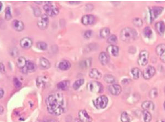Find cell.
<instances>
[{
    "label": "cell",
    "instance_id": "obj_21",
    "mask_svg": "<svg viewBox=\"0 0 165 122\" xmlns=\"http://www.w3.org/2000/svg\"><path fill=\"white\" fill-rule=\"evenodd\" d=\"M58 67L61 70L63 71L68 70V69H69L71 67V63H70L69 61L67 60H63L59 63Z\"/></svg>",
    "mask_w": 165,
    "mask_h": 122
},
{
    "label": "cell",
    "instance_id": "obj_37",
    "mask_svg": "<svg viewBox=\"0 0 165 122\" xmlns=\"http://www.w3.org/2000/svg\"><path fill=\"white\" fill-rule=\"evenodd\" d=\"M133 24L136 27H141L143 25V21L139 18H135L133 20Z\"/></svg>",
    "mask_w": 165,
    "mask_h": 122
},
{
    "label": "cell",
    "instance_id": "obj_29",
    "mask_svg": "<svg viewBox=\"0 0 165 122\" xmlns=\"http://www.w3.org/2000/svg\"><path fill=\"white\" fill-rule=\"evenodd\" d=\"M143 119L144 122H150L152 119V116L148 111L144 110L143 112Z\"/></svg>",
    "mask_w": 165,
    "mask_h": 122
},
{
    "label": "cell",
    "instance_id": "obj_39",
    "mask_svg": "<svg viewBox=\"0 0 165 122\" xmlns=\"http://www.w3.org/2000/svg\"><path fill=\"white\" fill-rule=\"evenodd\" d=\"M5 19L7 21H9L12 18V14H11V8L9 7H7L5 9Z\"/></svg>",
    "mask_w": 165,
    "mask_h": 122
},
{
    "label": "cell",
    "instance_id": "obj_23",
    "mask_svg": "<svg viewBox=\"0 0 165 122\" xmlns=\"http://www.w3.org/2000/svg\"><path fill=\"white\" fill-rule=\"evenodd\" d=\"M48 79L46 76H40L38 77L36 80V84L38 87H45L46 84L47 83Z\"/></svg>",
    "mask_w": 165,
    "mask_h": 122
},
{
    "label": "cell",
    "instance_id": "obj_24",
    "mask_svg": "<svg viewBox=\"0 0 165 122\" xmlns=\"http://www.w3.org/2000/svg\"><path fill=\"white\" fill-rule=\"evenodd\" d=\"M92 63V61L91 58H87L81 61L80 62V67L83 69L88 68H90Z\"/></svg>",
    "mask_w": 165,
    "mask_h": 122
},
{
    "label": "cell",
    "instance_id": "obj_46",
    "mask_svg": "<svg viewBox=\"0 0 165 122\" xmlns=\"http://www.w3.org/2000/svg\"><path fill=\"white\" fill-rule=\"evenodd\" d=\"M160 57V60L162 61L164 63H165V52L162 54Z\"/></svg>",
    "mask_w": 165,
    "mask_h": 122
},
{
    "label": "cell",
    "instance_id": "obj_1",
    "mask_svg": "<svg viewBox=\"0 0 165 122\" xmlns=\"http://www.w3.org/2000/svg\"><path fill=\"white\" fill-rule=\"evenodd\" d=\"M48 112L54 115H60L65 111V102L63 94L57 92L50 95L46 99Z\"/></svg>",
    "mask_w": 165,
    "mask_h": 122
},
{
    "label": "cell",
    "instance_id": "obj_16",
    "mask_svg": "<svg viewBox=\"0 0 165 122\" xmlns=\"http://www.w3.org/2000/svg\"><path fill=\"white\" fill-rule=\"evenodd\" d=\"M20 45L24 49H29L32 45V41L29 38H24L20 40Z\"/></svg>",
    "mask_w": 165,
    "mask_h": 122
},
{
    "label": "cell",
    "instance_id": "obj_6",
    "mask_svg": "<svg viewBox=\"0 0 165 122\" xmlns=\"http://www.w3.org/2000/svg\"><path fill=\"white\" fill-rule=\"evenodd\" d=\"M149 54L146 50H142L139 54L138 64L141 66H144L148 63Z\"/></svg>",
    "mask_w": 165,
    "mask_h": 122
},
{
    "label": "cell",
    "instance_id": "obj_35",
    "mask_svg": "<svg viewBox=\"0 0 165 122\" xmlns=\"http://www.w3.org/2000/svg\"><path fill=\"white\" fill-rule=\"evenodd\" d=\"M117 41H118L117 38L115 35H112L109 36V38L107 40L108 42L110 44V45H115V44H116L117 42Z\"/></svg>",
    "mask_w": 165,
    "mask_h": 122
},
{
    "label": "cell",
    "instance_id": "obj_13",
    "mask_svg": "<svg viewBox=\"0 0 165 122\" xmlns=\"http://www.w3.org/2000/svg\"><path fill=\"white\" fill-rule=\"evenodd\" d=\"M78 115L79 119L82 122H92V118L85 110L80 111Z\"/></svg>",
    "mask_w": 165,
    "mask_h": 122
},
{
    "label": "cell",
    "instance_id": "obj_12",
    "mask_svg": "<svg viewBox=\"0 0 165 122\" xmlns=\"http://www.w3.org/2000/svg\"><path fill=\"white\" fill-rule=\"evenodd\" d=\"M108 90L111 94L114 96L119 95L122 91V88L119 84H113L109 86Z\"/></svg>",
    "mask_w": 165,
    "mask_h": 122
},
{
    "label": "cell",
    "instance_id": "obj_30",
    "mask_svg": "<svg viewBox=\"0 0 165 122\" xmlns=\"http://www.w3.org/2000/svg\"><path fill=\"white\" fill-rule=\"evenodd\" d=\"M131 73L133 76V78L135 79H138L141 76V70L137 67H135L131 69Z\"/></svg>",
    "mask_w": 165,
    "mask_h": 122
},
{
    "label": "cell",
    "instance_id": "obj_38",
    "mask_svg": "<svg viewBox=\"0 0 165 122\" xmlns=\"http://www.w3.org/2000/svg\"><path fill=\"white\" fill-rule=\"evenodd\" d=\"M158 96V90L156 88H153L150 91L149 97L151 99H155Z\"/></svg>",
    "mask_w": 165,
    "mask_h": 122
},
{
    "label": "cell",
    "instance_id": "obj_43",
    "mask_svg": "<svg viewBox=\"0 0 165 122\" xmlns=\"http://www.w3.org/2000/svg\"><path fill=\"white\" fill-rule=\"evenodd\" d=\"M11 56H12V57H16L18 55V50L16 48H13L12 50L10 52Z\"/></svg>",
    "mask_w": 165,
    "mask_h": 122
},
{
    "label": "cell",
    "instance_id": "obj_51",
    "mask_svg": "<svg viewBox=\"0 0 165 122\" xmlns=\"http://www.w3.org/2000/svg\"><path fill=\"white\" fill-rule=\"evenodd\" d=\"M2 8V3L1 2H0V11H1Z\"/></svg>",
    "mask_w": 165,
    "mask_h": 122
},
{
    "label": "cell",
    "instance_id": "obj_42",
    "mask_svg": "<svg viewBox=\"0 0 165 122\" xmlns=\"http://www.w3.org/2000/svg\"><path fill=\"white\" fill-rule=\"evenodd\" d=\"M92 35V31L90 30L86 31L84 33V37L86 38H90Z\"/></svg>",
    "mask_w": 165,
    "mask_h": 122
},
{
    "label": "cell",
    "instance_id": "obj_34",
    "mask_svg": "<svg viewBox=\"0 0 165 122\" xmlns=\"http://www.w3.org/2000/svg\"><path fill=\"white\" fill-rule=\"evenodd\" d=\"M165 51V44H161L157 46L156 48V53L158 56H160Z\"/></svg>",
    "mask_w": 165,
    "mask_h": 122
},
{
    "label": "cell",
    "instance_id": "obj_36",
    "mask_svg": "<svg viewBox=\"0 0 165 122\" xmlns=\"http://www.w3.org/2000/svg\"><path fill=\"white\" fill-rule=\"evenodd\" d=\"M36 46L39 50L42 51H45L47 48V44L45 42L42 41L38 42L36 44Z\"/></svg>",
    "mask_w": 165,
    "mask_h": 122
},
{
    "label": "cell",
    "instance_id": "obj_44",
    "mask_svg": "<svg viewBox=\"0 0 165 122\" xmlns=\"http://www.w3.org/2000/svg\"><path fill=\"white\" fill-rule=\"evenodd\" d=\"M0 71L2 73H4L5 72V67L2 63H0Z\"/></svg>",
    "mask_w": 165,
    "mask_h": 122
},
{
    "label": "cell",
    "instance_id": "obj_50",
    "mask_svg": "<svg viewBox=\"0 0 165 122\" xmlns=\"http://www.w3.org/2000/svg\"><path fill=\"white\" fill-rule=\"evenodd\" d=\"M69 3H80V2H78V1H75V2H73V1H69Z\"/></svg>",
    "mask_w": 165,
    "mask_h": 122
},
{
    "label": "cell",
    "instance_id": "obj_25",
    "mask_svg": "<svg viewBox=\"0 0 165 122\" xmlns=\"http://www.w3.org/2000/svg\"><path fill=\"white\" fill-rule=\"evenodd\" d=\"M70 85V82L69 80H63L57 84V88L61 90H68Z\"/></svg>",
    "mask_w": 165,
    "mask_h": 122
},
{
    "label": "cell",
    "instance_id": "obj_53",
    "mask_svg": "<svg viewBox=\"0 0 165 122\" xmlns=\"http://www.w3.org/2000/svg\"><path fill=\"white\" fill-rule=\"evenodd\" d=\"M161 122H165V119H163V120H162Z\"/></svg>",
    "mask_w": 165,
    "mask_h": 122
},
{
    "label": "cell",
    "instance_id": "obj_3",
    "mask_svg": "<svg viewBox=\"0 0 165 122\" xmlns=\"http://www.w3.org/2000/svg\"><path fill=\"white\" fill-rule=\"evenodd\" d=\"M87 87L89 91L95 93H101L103 90V86L102 84L97 81L89 82L87 85Z\"/></svg>",
    "mask_w": 165,
    "mask_h": 122
},
{
    "label": "cell",
    "instance_id": "obj_48",
    "mask_svg": "<svg viewBox=\"0 0 165 122\" xmlns=\"http://www.w3.org/2000/svg\"><path fill=\"white\" fill-rule=\"evenodd\" d=\"M4 112V108L2 106H0V114L2 115Z\"/></svg>",
    "mask_w": 165,
    "mask_h": 122
},
{
    "label": "cell",
    "instance_id": "obj_8",
    "mask_svg": "<svg viewBox=\"0 0 165 122\" xmlns=\"http://www.w3.org/2000/svg\"><path fill=\"white\" fill-rule=\"evenodd\" d=\"M109 100L105 95H102L98 97L95 102V106L98 109H104L107 106Z\"/></svg>",
    "mask_w": 165,
    "mask_h": 122
},
{
    "label": "cell",
    "instance_id": "obj_45",
    "mask_svg": "<svg viewBox=\"0 0 165 122\" xmlns=\"http://www.w3.org/2000/svg\"><path fill=\"white\" fill-rule=\"evenodd\" d=\"M131 80L130 79H123L122 81V83L124 85H126V84H128Z\"/></svg>",
    "mask_w": 165,
    "mask_h": 122
},
{
    "label": "cell",
    "instance_id": "obj_27",
    "mask_svg": "<svg viewBox=\"0 0 165 122\" xmlns=\"http://www.w3.org/2000/svg\"><path fill=\"white\" fill-rule=\"evenodd\" d=\"M110 30L108 28H104L100 31V36L102 38H106L109 36Z\"/></svg>",
    "mask_w": 165,
    "mask_h": 122
},
{
    "label": "cell",
    "instance_id": "obj_19",
    "mask_svg": "<svg viewBox=\"0 0 165 122\" xmlns=\"http://www.w3.org/2000/svg\"><path fill=\"white\" fill-rule=\"evenodd\" d=\"M39 65L41 68L44 69L50 68L51 67V63L50 61L44 57H41L40 58Z\"/></svg>",
    "mask_w": 165,
    "mask_h": 122
},
{
    "label": "cell",
    "instance_id": "obj_14",
    "mask_svg": "<svg viewBox=\"0 0 165 122\" xmlns=\"http://www.w3.org/2000/svg\"><path fill=\"white\" fill-rule=\"evenodd\" d=\"M106 51L107 54L109 55H111L114 57H117L119 54V48L116 45H110L107 47Z\"/></svg>",
    "mask_w": 165,
    "mask_h": 122
},
{
    "label": "cell",
    "instance_id": "obj_33",
    "mask_svg": "<svg viewBox=\"0 0 165 122\" xmlns=\"http://www.w3.org/2000/svg\"><path fill=\"white\" fill-rule=\"evenodd\" d=\"M84 80L83 79H78L76 80L75 83L73 85V88L74 90H76L79 89L80 88V86H81L83 84H84Z\"/></svg>",
    "mask_w": 165,
    "mask_h": 122
},
{
    "label": "cell",
    "instance_id": "obj_40",
    "mask_svg": "<svg viewBox=\"0 0 165 122\" xmlns=\"http://www.w3.org/2000/svg\"><path fill=\"white\" fill-rule=\"evenodd\" d=\"M13 83L16 88H19L22 86V83L16 78H15L13 79Z\"/></svg>",
    "mask_w": 165,
    "mask_h": 122
},
{
    "label": "cell",
    "instance_id": "obj_52",
    "mask_svg": "<svg viewBox=\"0 0 165 122\" xmlns=\"http://www.w3.org/2000/svg\"><path fill=\"white\" fill-rule=\"evenodd\" d=\"M34 2H35V3H39V4H41L42 2V1H41V2H38V1H34Z\"/></svg>",
    "mask_w": 165,
    "mask_h": 122
},
{
    "label": "cell",
    "instance_id": "obj_49",
    "mask_svg": "<svg viewBox=\"0 0 165 122\" xmlns=\"http://www.w3.org/2000/svg\"><path fill=\"white\" fill-rule=\"evenodd\" d=\"M58 122L57 121L55 120H53V119H51V120H48V121H44V122Z\"/></svg>",
    "mask_w": 165,
    "mask_h": 122
},
{
    "label": "cell",
    "instance_id": "obj_54",
    "mask_svg": "<svg viewBox=\"0 0 165 122\" xmlns=\"http://www.w3.org/2000/svg\"><path fill=\"white\" fill-rule=\"evenodd\" d=\"M164 108H165V102H164Z\"/></svg>",
    "mask_w": 165,
    "mask_h": 122
},
{
    "label": "cell",
    "instance_id": "obj_22",
    "mask_svg": "<svg viewBox=\"0 0 165 122\" xmlns=\"http://www.w3.org/2000/svg\"><path fill=\"white\" fill-rule=\"evenodd\" d=\"M89 76L90 78L95 79H99L102 78V74L99 72L97 69L93 68L91 69L89 73Z\"/></svg>",
    "mask_w": 165,
    "mask_h": 122
},
{
    "label": "cell",
    "instance_id": "obj_26",
    "mask_svg": "<svg viewBox=\"0 0 165 122\" xmlns=\"http://www.w3.org/2000/svg\"><path fill=\"white\" fill-rule=\"evenodd\" d=\"M26 62H27V61L26 60V59L24 57H20L17 60L16 65H17L18 68H19L20 69H23V68H24L25 67V66L26 64Z\"/></svg>",
    "mask_w": 165,
    "mask_h": 122
},
{
    "label": "cell",
    "instance_id": "obj_5",
    "mask_svg": "<svg viewBox=\"0 0 165 122\" xmlns=\"http://www.w3.org/2000/svg\"><path fill=\"white\" fill-rule=\"evenodd\" d=\"M164 9V8L163 7H160V6H154L149 9L151 23H152L155 19H156L162 13Z\"/></svg>",
    "mask_w": 165,
    "mask_h": 122
},
{
    "label": "cell",
    "instance_id": "obj_18",
    "mask_svg": "<svg viewBox=\"0 0 165 122\" xmlns=\"http://www.w3.org/2000/svg\"><path fill=\"white\" fill-rule=\"evenodd\" d=\"M12 25L13 28L17 31H22L24 28V24L23 22L19 20H14L12 23Z\"/></svg>",
    "mask_w": 165,
    "mask_h": 122
},
{
    "label": "cell",
    "instance_id": "obj_47",
    "mask_svg": "<svg viewBox=\"0 0 165 122\" xmlns=\"http://www.w3.org/2000/svg\"><path fill=\"white\" fill-rule=\"evenodd\" d=\"M4 95V91L2 89L0 88V99H1Z\"/></svg>",
    "mask_w": 165,
    "mask_h": 122
},
{
    "label": "cell",
    "instance_id": "obj_15",
    "mask_svg": "<svg viewBox=\"0 0 165 122\" xmlns=\"http://www.w3.org/2000/svg\"><path fill=\"white\" fill-rule=\"evenodd\" d=\"M99 61L103 66L106 65L110 60L109 55L105 52H102L99 54Z\"/></svg>",
    "mask_w": 165,
    "mask_h": 122
},
{
    "label": "cell",
    "instance_id": "obj_31",
    "mask_svg": "<svg viewBox=\"0 0 165 122\" xmlns=\"http://www.w3.org/2000/svg\"><path fill=\"white\" fill-rule=\"evenodd\" d=\"M104 80L108 84H113L115 82V78L111 74H106L104 76Z\"/></svg>",
    "mask_w": 165,
    "mask_h": 122
},
{
    "label": "cell",
    "instance_id": "obj_10",
    "mask_svg": "<svg viewBox=\"0 0 165 122\" xmlns=\"http://www.w3.org/2000/svg\"><path fill=\"white\" fill-rule=\"evenodd\" d=\"M36 69V66L35 64L31 61H27L25 67L23 69H21V71L24 74H27L28 73L34 72Z\"/></svg>",
    "mask_w": 165,
    "mask_h": 122
},
{
    "label": "cell",
    "instance_id": "obj_20",
    "mask_svg": "<svg viewBox=\"0 0 165 122\" xmlns=\"http://www.w3.org/2000/svg\"><path fill=\"white\" fill-rule=\"evenodd\" d=\"M142 107L144 110H154L155 108L154 103L150 101H145L143 102L142 105Z\"/></svg>",
    "mask_w": 165,
    "mask_h": 122
},
{
    "label": "cell",
    "instance_id": "obj_17",
    "mask_svg": "<svg viewBox=\"0 0 165 122\" xmlns=\"http://www.w3.org/2000/svg\"><path fill=\"white\" fill-rule=\"evenodd\" d=\"M155 28L158 34L162 36L165 32V23L164 21H160L156 23Z\"/></svg>",
    "mask_w": 165,
    "mask_h": 122
},
{
    "label": "cell",
    "instance_id": "obj_41",
    "mask_svg": "<svg viewBox=\"0 0 165 122\" xmlns=\"http://www.w3.org/2000/svg\"><path fill=\"white\" fill-rule=\"evenodd\" d=\"M34 14L36 17H38L41 14V11L38 7H35L34 8Z\"/></svg>",
    "mask_w": 165,
    "mask_h": 122
},
{
    "label": "cell",
    "instance_id": "obj_55",
    "mask_svg": "<svg viewBox=\"0 0 165 122\" xmlns=\"http://www.w3.org/2000/svg\"><path fill=\"white\" fill-rule=\"evenodd\" d=\"M164 75L165 76V69L164 70Z\"/></svg>",
    "mask_w": 165,
    "mask_h": 122
},
{
    "label": "cell",
    "instance_id": "obj_32",
    "mask_svg": "<svg viewBox=\"0 0 165 122\" xmlns=\"http://www.w3.org/2000/svg\"><path fill=\"white\" fill-rule=\"evenodd\" d=\"M143 33H144V35L146 38H151L152 37V34H153L152 29H151L150 27H146L144 29Z\"/></svg>",
    "mask_w": 165,
    "mask_h": 122
},
{
    "label": "cell",
    "instance_id": "obj_2",
    "mask_svg": "<svg viewBox=\"0 0 165 122\" xmlns=\"http://www.w3.org/2000/svg\"><path fill=\"white\" fill-rule=\"evenodd\" d=\"M137 36V32L130 27L123 28L120 33V38L124 42H131L135 40Z\"/></svg>",
    "mask_w": 165,
    "mask_h": 122
},
{
    "label": "cell",
    "instance_id": "obj_56",
    "mask_svg": "<svg viewBox=\"0 0 165 122\" xmlns=\"http://www.w3.org/2000/svg\"></svg>",
    "mask_w": 165,
    "mask_h": 122
},
{
    "label": "cell",
    "instance_id": "obj_4",
    "mask_svg": "<svg viewBox=\"0 0 165 122\" xmlns=\"http://www.w3.org/2000/svg\"><path fill=\"white\" fill-rule=\"evenodd\" d=\"M44 9L48 16L54 17L59 14V9L52 3H47L44 6Z\"/></svg>",
    "mask_w": 165,
    "mask_h": 122
},
{
    "label": "cell",
    "instance_id": "obj_9",
    "mask_svg": "<svg viewBox=\"0 0 165 122\" xmlns=\"http://www.w3.org/2000/svg\"><path fill=\"white\" fill-rule=\"evenodd\" d=\"M156 73V69L154 67L149 66L145 69L143 72V76L146 80L151 79Z\"/></svg>",
    "mask_w": 165,
    "mask_h": 122
},
{
    "label": "cell",
    "instance_id": "obj_28",
    "mask_svg": "<svg viewBox=\"0 0 165 122\" xmlns=\"http://www.w3.org/2000/svg\"><path fill=\"white\" fill-rule=\"evenodd\" d=\"M121 121L122 122H130L132 121V117L127 112H123L121 115Z\"/></svg>",
    "mask_w": 165,
    "mask_h": 122
},
{
    "label": "cell",
    "instance_id": "obj_7",
    "mask_svg": "<svg viewBox=\"0 0 165 122\" xmlns=\"http://www.w3.org/2000/svg\"><path fill=\"white\" fill-rule=\"evenodd\" d=\"M38 27L41 30H45L49 24V18L46 14L41 15L38 20Z\"/></svg>",
    "mask_w": 165,
    "mask_h": 122
},
{
    "label": "cell",
    "instance_id": "obj_11",
    "mask_svg": "<svg viewBox=\"0 0 165 122\" xmlns=\"http://www.w3.org/2000/svg\"><path fill=\"white\" fill-rule=\"evenodd\" d=\"M96 18L92 15H86L83 16L81 19V22L84 25H92L95 23Z\"/></svg>",
    "mask_w": 165,
    "mask_h": 122
}]
</instances>
